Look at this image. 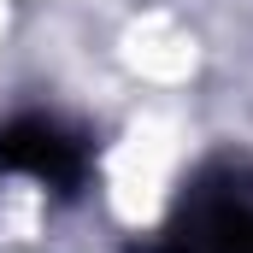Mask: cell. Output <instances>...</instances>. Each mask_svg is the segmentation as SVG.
<instances>
[{"instance_id": "7a4b0ae2", "label": "cell", "mask_w": 253, "mask_h": 253, "mask_svg": "<svg viewBox=\"0 0 253 253\" xmlns=\"http://www.w3.org/2000/svg\"><path fill=\"white\" fill-rule=\"evenodd\" d=\"M0 171L30 177L42 189L77 194L88 177V147L53 118H6L0 124Z\"/></svg>"}, {"instance_id": "6da1fadb", "label": "cell", "mask_w": 253, "mask_h": 253, "mask_svg": "<svg viewBox=\"0 0 253 253\" xmlns=\"http://www.w3.org/2000/svg\"><path fill=\"white\" fill-rule=\"evenodd\" d=\"M153 253H253V171L218 165L183 189Z\"/></svg>"}]
</instances>
